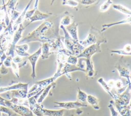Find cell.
Segmentation results:
<instances>
[{"label": "cell", "instance_id": "34", "mask_svg": "<svg viewBox=\"0 0 131 116\" xmlns=\"http://www.w3.org/2000/svg\"><path fill=\"white\" fill-rule=\"evenodd\" d=\"M62 5H67L70 7H77L78 5V2L77 1L64 0L62 1Z\"/></svg>", "mask_w": 131, "mask_h": 116}, {"label": "cell", "instance_id": "2", "mask_svg": "<svg viewBox=\"0 0 131 116\" xmlns=\"http://www.w3.org/2000/svg\"><path fill=\"white\" fill-rule=\"evenodd\" d=\"M60 28L62 30L64 33V43L66 47V49L69 50L73 55L77 56L82 52L85 48L80 44L79 41L75 40L71 37L66 30L64 27L60 25Z\"/></svg>", "mask_w": 131, "mask_h": 116}, {"label": "cell", "instance_id": "27", "mask_svg": "<svg viewBox=\"0 0 131 116\" xmlns=\"http://www.w3.org/2000/svg\"><path fill=\"white\" fill-rule=\"evenodd\" d=\"M43 108V106L41 104L36 103L30 109L32 111V113L36 116H43L42 112V109Z\"/></svg>", "mask_w": 131, "mask_h": 116}, {"label": "cell", "instance_id": "28", "mask_svg": "<svg viewBox=\"0 0 131 116\" xmlns=\"http://www.w3.org/2000/svg\"><path fill=\"white\" fill-rule=\"evenodd\" d=\"M112 7L113 9L116 10L117 11H118L122 13L128 15L129 16H130L131 14V11L130 10L128 9L127 8L120 5V4H114L112 5Z\"/></svg>", "mask_w": 131, "mask_h": 116}, {"label": "cell", "instance_id": "38", "mask_svg": "<svg viewBox=\"0 0 131 116\" xmlns=\"http://www.w3.org/2000/svg\"><path fill=\"white\" fill-rule=\"evenodd\" d=\"M98 1H91V0H84V1H80V3L81 4L85 6H89L90 5L95 4Z\"/></svg>", "mask_w": 131, "mask_h": 116}, {"label": "cell", "instance_id": "32", "mask_svg": "<svg viewBox=\"0 0 131 116\" xmlns=\"http://www.w3.org/2000/svg\"><path fill=\"white\" fill-rule=\"evenodd\" d=\"M0 112H4L8 114V116H12V115H16V113H15L14 111H13L11 109L7 107H5L0 105Z\"/></svg>", "mask_w": 131, "mask_h": 116}, {"label": "cell", "instance_id": "23", "mask_svg": "<svg viewBox=\"0 0 131 116\" xmlns=\"http://www.w3.org/2000/svg\"><path fill=\"white\" fill-rule=\"evenodd\" d=\"M130 51H131V45L129 43H127L124 45L123 49L119 50H112L111 52L116 53L119 55L130 56L131 54Z\"/></svg>", "mask_w": 131, "mask_h": 116}, {"label": "cell", "instance_id": "21", "mask_svg": "<svg viewBox=\"0 0 131 116\" xmlns=\"http://www.w3.org/2000/svg\"><path fill=\"white\" fill-rule=\"evenodd\" d=\"M64 109L56 110H49L43 108L42 109V112L43 115L46 116H62L64 113Z\"/></svg>", "mask_w": 131, "mask_h": 116}, {"label": "cell", "instance_id": "45", "mask_svg": "<svg viewBox=\"0 0 131 116\" xmlns=\"http://www.w3.org/2000/svg\"><path fill=\"white\" fill-rule=\"evenodd\" d=\"M3 27V26H2V25H1V26H0V32H1V30L2 29V28H3V27Z\"/></svg>", "mask_w": 131, "mask_h": 116}, {"label": "cell", "instance_id": "43", "mask_svg": "<svg viewBox=\"0 0 131 116\" xmlns=\"http://www.w3.org/2000/svg\"><path fill=\"white\" fill-rule=\"evenodd\" d=\"M106 83H107L108 86L111 88H112L114 87V86L115 80H112H112H108L107 82H106Z\"/></svg>", "mask_w": 131, "mask_h": 116}, {"label": "cell", "instance_id": "22", "mask_svg": "<svg viewBox=\"0 0 131 116\" xmlns=\"http://www.w3.org/2000/svg\"><path fill=\"white\" fill-rule=\"evenodd\" d=\"M128 85H129L128 84L124 85L123 81L121 79H118L116 81H115L114 87L115 88L116 91L117 92V94L118 95H120L126 89Z\"/></svg>", "mask_w": 131, "mask_h": 116}, {"label": "cell", "instance_id": "29", "mask_svg": "<svg viewBox=\"0 0 131 116\" xmlns=\"http://www.w3.org/2000/svg\"><path fill=\"white\" fill-rule=\"evenodd\" d=\"M78 95H77V99L78 101L84 103L86 101V98L88 95L81 90L79 87L78 88Z\"/></svg>", "mask_w": 131, "mask_h": 116}, {"label": "cell", "instance_id": "3", "mask_svg": "<svg viewBox=\"0 0 131 116\" xmlns=\"http://www.w3.org/2000/svg\"><path fill=\"white\" fill-rule=\"evenodd\" d=\"M130 86L128 85L126 89L120 95L117 96L115 99V105L118 110L127 107L130 104Z\"/></svg>", "mask_w": 131, "mask_h": 116}, {"label": "cell", "instance_id": "35", "mask_svg": "<svg viewBox=\"0 0 131 116\" xmlns=\"http://www.w3.org/2000/svg\"><path fill=\"white\" fill-rule=\"evenodd\" d=\"M29 49V45L27 43H24L21 45H15V49L17 50L18 51H23V52H27Z\"/></svg>", "mask_w": 131, "mask_h": 116}, {"label": "cell", "instance_id": "6", "mask_svg": "<svg viewBox=\"0 0 131 116\" xmlns=\"http://www.w3.org/2000/svg\"><path fill=\"white\" fill-rule=\"evenodd\" d=\"M54 107H60L64 109H79L82 107H86L87 105L85 103H81L78 101L75 102H54Z\"/></svg>", "mask_w": 131, "mask_h": 116}, {"label": "cell", "instance_id": "14", "mask_svg": "<svg viewBox=\"0 0 131 116\" xmlns=\"http://www.w3.org/2000/svg\"><path fill=\"white\" fill-rule=\"evenodd\" d=\"M77 27L78 24L75 21H72L70 25L64 28L73 39H74L75 40L78 41L77 34Z\"/></svg>", "mask_w": 131, "mask_h": 116}, {"label": "cell", "instance_id": "30", "mask_svg": "<svg viewBox=\"0 0 131 116\" xmlns=\"http://www.w3.org/2000/svg\"><path fill=\"white\" fill-rule=\"evenodd\" d=\"M72 18L71 17L70 15H66L61 18L60 22V25H62L63 27H66L72 23Z\"/></svg>", "mask_w": 131, "mask_h": 116}, {"label": "cell", "instance_id": "42", "mask_svg": "<svg viewBox=\"0 0 131 116\" xmlns=\"http://www.w3.org/2000/svg\"><path fill=\"white\" fill-rule=\"evenodd\" d=\"M22 58L19 56H17L13 58V59H12L13 62H14V63H19L22 61Z\"/></svg>", "mask_w": 131, "mask_h": 116}, {"label": "cell", "instance_id": "5", "mask_svg": "<svg viewBox=\"0 0 131 116\" xmlns=\"http://www.w3.org/2000/svg\"><path fill=\"white\" fill-rule=\"evenodd\" d=\"M103 41H99L85 48L82 52L76 57L78 58H84L87 59H91L92 56L94 54L101 52L100 44Z\"/></svg>", "mask_w": 131, "mask_h": 116}, {"label": "cell", "instance_id": "37", "mask_svg": "<svg viewBox=\"0 0 131 116\" xmlns=\"http://www.w3.org/2000/svg\"><path fill=\"white\" fill-rule=\"evenodd\" d=\"M11 66H12L15 75L17 76V77L19 78V74H18V67L17 65V64L15 63H14V62L12 61Z\"/></svg>", "mask_w": 131, "mask_h": 116}, {"label": "cell", "instance_id": "46", "mask_svg": "<svg viewBox=\"0 0 131 116\" xmlns=\"http://www.w3.org/2000/svg\"><path fill=\"white\" fill-rule=\"evenodd\" d=\"M0 116H2V115H1V112H0Z\"/></svg>", "mask_w": 131, "mask_h": 116}, {"label": "cell", "instance_id": "47", "mask_svg": "<svg viewBox=\"0 0 131 116\" xmlns=\"http://www.w3.org/2000/svg\"><path fill=\"white\" fill-rule=\"evenodd\" d=\"M3 116H5V115H4V114H3Z\"/></svg>", "mask_w": 131, "mask_h": 116}, {"label": "cell", "instance_id": "9", "mask_svg": "<svg viewBox=\"0 0 131 116\" xmlns=\"http://www.w3.org/2000/svg\"><path fill=\"white\" fill-rule=\"evenodd\" d=\"M41 53V47H40L37 51H36L35 53H34L32 55H30L28 57V59L29 60L32 66V73L31 74V76L33 79L36 78V73H35L36 64Z\"/></svg>", "mask_w": 131, "mask_h": 116}, {"label": "cell", "instance_id": "39", "mask_svg": "<svg viewBox=\"0 0 131 116\" xmlns=\"http://www.w3.org/2000/svg\"><path fill=\"white\" fill-rule=\"evenodd\" d=\"M12 57L11 56H8L7 59L4 61V65L7 67H10L11 66V61H12Z\"/></svg>", "mask_w": 131, "mask_h": 116}, {"label": "cell", "instance_id": "31", "mask_svg": "<svg viewBox=\"0 0 131 116\" xmlns=\"http://www.w3.org/2000/svg\"><path fill=\"white\" fill-rule=\"evenodd\" d=\"M113 4V1L111 0H108L105 1L100 7L99 11L100 12H105L107 11L111 6Z\"/></svg>", "mask_w": 131, "mask_h": 116}, {"label": "cell", "instance_id": "16", "mask_svg": "<svg viewBox=\"0 0 131 116\" xmlns=\"http://www.w3.org/2000/svg\"><path fill=\"white\" fill-rule=\"evenodd\" d=\"M119 73L120 76L121 77H124L127 79V82H128L129 85H130V71L126 67H123L121 65H118L116 67Z\"/></svg>", "mask_w": 131, "mask_h": 116}, {"label": "cell", "instance_id": "12", "mask_svg": "<svg viewBox=\"0 0 131 116\" xmlns=\"http://www.w3.org/2000/svg\"><path fill=\"white\" fill-rule=\"evenodd\" d=\"M28 91L24 90L17 89L12 90L8 92L6 95V97L8 100H10L12 98H27Z\"/></svg>", "mask_w": 131, "mask_h": 116}, {"label": "cell", "instance_id": "4", "mask_svg": "<svg viewBox=\"0 0 131 116\" xmlns=\"http://www.w3.org/2000/svg\"><path fill=\"white\" fill-rule=\"evenodd\" d=\"M5 103L7 107L11 109L15 113L21 116H34L32 111L28 107L23 105H18L12 103L9 100L5 99Z\"/></svg>", "mask_w": 131, "mask_h": 116}, {"label": "cell", "instance_id": "20", "mask_svg": "<svg viewBox=\"0 0 131 116\" xmlns=\"http://www.w3.org/2000/svg\"><path fill=\"white\" fill-rule=\"evenodd\" d=\"M86 64V68L85 69V73L89 77H92L95 75V70L94 65L91 59H87L85 58L84 60Z\"/></svg>", "mask_w": 131, "mask_h": 116}, {"label": "cell", "instance_id": "19", "mask_svg": "<svg viewBox=\"0 0 131 116\" xmlns=\"http://www.w3.org/2000/svg\"><path fill=\"white\" fill-rule=\"evenodd\" d=\"M97 82L102 86L103 88L105 90V91H106L111 97L114 100L117 98V95H115L113 92L112 91V88H111L107 85L106 82H105L104 79L102 78H100L98 79Z\"/></svg>", "mask_w": 131, "mask_h": 116}, {"label": "cell", "instance_id": "24", "mask_svg": "<svg viewBox=\"0 0 131 116\" xmlns=\"http://www.w3.org/2000/svg\"><path fill=\"white\" fill-rule=\"evenodd\" d=\"M86 101L93 107L94 109L96 110L99 109V100L96 97L91 95H89L87 96Z\"/></svg>", "mask_w": 131, "mask_h": 116}, {"label": "cell", "instance_id": "36", "mask_svg": "<svg viewBox=\"0 0 131 116\" xmlns=\"http://www.w3.org/2000/svg\"><path fill=\"white\" fill-rule=\"evenodd\" d=\"M111 112V116H119V113L118 112L115 110V109L114 108L113 104L112 103L110 102V103L109 104L108 106Z\"/></svg>", "mask_w": 131, "mask_h": 116}, {"label": "cell", "instance_id": "1", "mask_svg": "<svg viewBox=\"0 0 131 116\" xmlns=\"http://www.w3.org/2000/svg\"><path fill=\"white\" fill-rule=\"evenodd\" d=\"M59 36L58 29L51 21H45L37 28L29 33L21 43H28L32 41H40L42 43H52Z\"/></svg>", "mask_w": 131, "mask_h": 116}, {"label": "cell", "instance_id": "41", "mask_svg": "<svg viewBox=\"0 0 131 116\" xmlns=\"http://www.w3.org/2000/svg\"><path fill=\"white\" fill-rule=\"evenodd\" d=\"M15 51H16L17 55L19 56H25V57L28 56V57L30 55V54L28 53H27V52L20 51H18L17 50H16V49H15Z\"/></svg>", "mask_w": 131, "mask_h": 116}, {"label": "cell", "instance_id": "7", "mask_svg": "<svg viewBox=\"0 0 131 116\" xmlns=\"http://www.w3.org/2000/svg\"><path fill=\"white\" fill-rule=\"evenodd\" d=\"M25 27L23 26L22 24L19 25V28H18V30L15 32V33L14 35L13 41L12 42V43L10 44V47L9 51L7 53V54L8 55H10L12 57H13V56H14V52L15 51V47L16 45V43L21 38V37L22 36L21 33L23 32V31L25 30Z\"/></svg>", "mask_w": 131, "mask_h": 116}, {"label": "cell", "instance_id": "10", "mask_svg": "<svg viewBox=\"0 0 131 116\" xmlns=\"http://www.w3.org/2000/svg\"><path fill=\"white\" fill-rule=\"evenodd\" d=\"M97 32L94 30V31H91L90 33L88 34L86 38L83 40L79 41V42L81 44L84 48L91 45L92 44L96 43L97 42V37L96 36Z\"/></svg>", "mask_w": 131, "mask_h": 116}, {"label": "cell", "instance_id": "11", "mask_svg": "<svg viewBox=\"0 0 131 116\" xmlns=\"http://www.w3.org/2000/svg\"><path fill=\"white\" fill-rule=\"evenodd\" d=\"M28 85H29V83H18L11 86H9L4 87H0V93L4 92L6 91L17 90V89H21V90H25L26 91H28Z\"/></svg>", "mask_w": 131, "mask_h": 116}, {"label": "cell", "instance_id": "25", "mask_svg": "<svg viewBox=\"0 0 131 116\" xmlns=\"http://www.w3.org/2000/svg\"><path fill=\"white\" fill-rule=\"evenodd\" d=\"M54 83H51L50 85H49L48 86H47L44 89L42 90L41 94H40V96L39 97L38 100H37V103L40 104L43 102V101L45 100V99L46 98V97L48 96L50 89L52 88V87L54 86Z\"/></svg>", "mask_w": 131, "mask_h": 116}, {"label": "cell", "instance_id": "44", "mask_svg": "<svg viewBox=\"0 0 131 116\" xmlns=\"http://www.w3.org/2000/svg\"><path fill=\"white\" fill-rule=\"evenodd\" d=\"M5 99L0 97V105L3 106H5V107H7L5 103Z\"/></svg>", "mask_w": 131, "mask_h": 116}, {"label": "cell", "instance_id": "17", "mask_svg": "<svg viewBox=\"0 0 131 116\" xmlns=\"http://www.w3.org/2000/svg\"><path fill=\"white\" fill-rule=\"evenodd\" d=\"M32 1H31L29 2V3L28 4L27 6H26V7L25 8V9L24 10V11L21 12V13L20 14V15L19 16V17L17 18V19L14 22V24L13 25V31H15L16 29L17 28V26L21 24V22L23 21V20L25 19V14L26 13V12L27 11L28 9L29 8L30 5L32 3Z\"/></svg>", "mask_w": 131, "mask_h": 116}, {"label": "cell", "instance_id": "40", "mask_svg": "<svg viewBox=\"0 0 131 116\" xmlns=\"http://www.w3.org/2000/svg\"><path fill=\"white\" fill-rule=\"evenodd\" d=\"M34 11H35V8H34V9L33 10H31L29 11H27L26 14H25V19L29 20L30 19V18L32 16V15L34 13Z\"/></svg>", "mask_w": 131, "mask_h": 116}, {"label": "cell", "instance_id": "33", "mask_svg": "<svg viewBox=\"0 0 131 116\" xmlns=\"http://www.w3.org/2000/svg\"><path fill=\"white\" fill-rule=\"evenodd\" d=\"M78 58L76 56L73 55H70L67 59L66 63L76 65L78 63Z\"/></svg>", "mask_w": 131, "mask_h": 116}, {"label": "cell", "instance_id": "13", "mask_svg": "<svg viewBox=\"0 0 131 116\" xmlns=\"http://www.w3.org/2000/svg\"><path fill=\"white\" fill-rule=\"evenodd\" d=\"M76 71H80L85 73V71L84 69L79 67L76 65H73V64H71L66 63L63 65V67H62L60 71V75L61 76L64 74L67 75L70 72Z\"/></svg>", "mask_w": 131, "mask_h": 116}, {"label": "cell", "instance_id": "8", "mask_svg": "<svg viewBox=\"0 0 131 116\" xmlns=\"http://www.w3.org/2000/svg\"><path fill=\"white\" fill-rule=\"evenodd\" d=\"M38 2V1H35V4L34 5V7L35 8V11H34V13L33 14L32 16L29 19L30 20L29 24H28L26 26H27L28 25H29V24H30L31 23L34 22V21H37V20H41L46 19V18L49 17L52 15V13H43L41 12L39 10H38V9L37 8Z\"/></svg>", "mask_w": 131, "mask_h": 116}, {"label": "cell", "instance_id": "15", "mask_svg": "<svg viewBox=\"0 0 131 116\" xmlns=\"http://www.w3.org/2000/svg\"><path fill=\"white\" fill-rule=\"evenodd\" d=\"M50 43V52L52 53H53V52L55 51L59 52L64 48L62 42V39H61V37L60 36L58 37H57L55 40H54L52 43Z\"/></svg>", "mask_w": 131, "mask_h": 116}, {"label": "cell", "instance_id": "18", "mask_svg": "<svg viewBox=\"0 0 131 116\" xmlns=\"http://www.w3.org/2000/svg\"><path fill=\"white\" fill-rule=\"evenodd\" d=\"M41 49V58L42 59L48 58L49 56L52 54L50 52L51 43L49 42H45L42 43Z\"/></svg>", "mask_w": 131, "mask_h": 116}, {"label": "cell", "instance_id": "26", "mask_svg": "<svg viewBox=\"0 0 131 116\" xmlns=\"http://www.w3.org/2000/svg\"><path fill=\"white\" fill-rule=\"evenodd\" d=\"M130 16H129L128 18H126L123 20H120L119 21H117V22H112L111 24H104L102 25V27H103V29L102 30V32L106 30V29H107L108 28H110L111 27L114 26H116V25H120V24H126V23H128L130 24Z\"/></svg>", "mask_w": 131, "mask_h": 116}]
</instances>
